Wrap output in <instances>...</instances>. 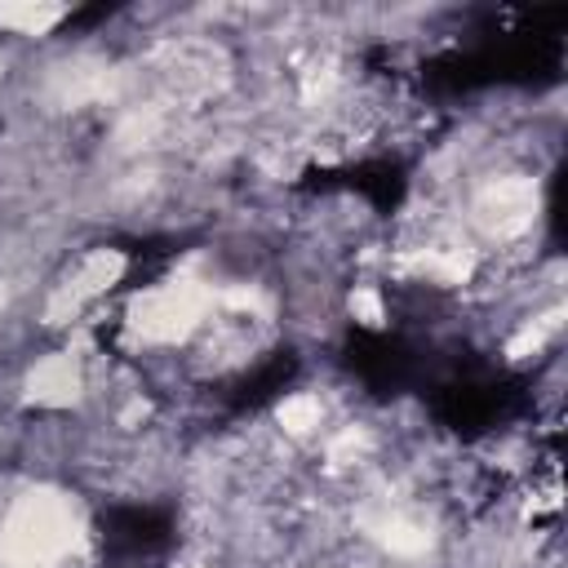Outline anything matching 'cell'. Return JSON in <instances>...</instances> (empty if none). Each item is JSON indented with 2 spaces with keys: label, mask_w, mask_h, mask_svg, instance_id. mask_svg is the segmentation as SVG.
<instances>
[{
  "label": "cell",
  "mask_w": 568,
  "mask_h": 568,
  "mask_svg": "<svg viewBox=\"0 0 568 568\" xmlns=\"http://www.w3.org/2000/svg\"><path fill=\"white\" fill-rule=\"evenodd\" d=\"M80 390H84V364L71 351H53V355L36 359L22 382V399L31 408H71L80 399Z\"/></svg>",
  "instance_id": "cell-1"
},
{
  "label": "cell",
  "mask_w": 568,
  "mask_h": 568,
  "mask_svg": "<svg viewBox=\"0 0 568 568\" xmlns=\"http://www.w3.org/2000/svg\"><path fill=\"white\" fill-rule=\"evenodd\" d=\"M275 426L284 439H311L324 426V399L315 390H293L275 404Z\"/></svg>",
  "instance_id": "cell-2"
},
{
  "label": "cell",
  "mask_w": 568,
  "mask_h": 568,
  "mask_svg": "<svg viewBox=\"0 0 568 568\" xmlns=\"http://www.w3.org/2000/svg\"><path fill=\"white\" fill-rule=\"evenodd\" d=\"M71 9L67 4H0V31L9 36H49Z\"/></svg>",
  "instance_id": "cell-3"
},
{
  "label": "cell",
  "mask_w": 568,
  "mask_h": 568,
  "mask_svg": "<svg viewBox=\"0 0 568 568\" xmlns=\"http://www.w3.org/2000/svg\"><path fill=\"white\" fill-rule=\"evenodd\" d=\"M346 311H351V320L355 324H364V328H382L386 324V297H382V288L377 284H355L351 293H346Z\"/></svg>",
  "instance_id": "cell-4"
}]
</instances>
